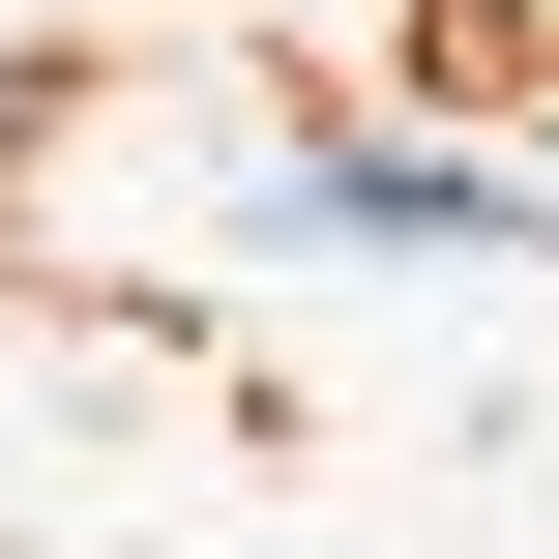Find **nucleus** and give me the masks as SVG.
Wrapping results in <instances>:
<instances>
[{"label":"nucleus","instance_id":"f257e3e1","mask_svg":"<svg viewBox=\"0 0 559 559\" xmlns=\"http://www.w3.org/2000/svg\"><path fill=\"white\" fill-rule=\"evenodd\" d=\"M295 206L324 236H413V265L442 236H531V177H472V147H295Z\"/></svg>","mask_w":559,"mask_h":559}]
</instances>
